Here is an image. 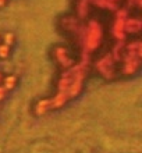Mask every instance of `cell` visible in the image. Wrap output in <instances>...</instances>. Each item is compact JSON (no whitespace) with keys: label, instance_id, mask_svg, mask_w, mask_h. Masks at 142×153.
I'll list each match as a JSON object with an SVG mask.
<instances>
[{"label":"cell","instance_id":"6da1fadb","mask_svg":"<svg viewBox=\"0 0 142 153\" xmlns=\"http://www.w3.org/2000/svg\"><path fill=\"white\" fill-rule=\"evenodd\" d=\"M80 39L85 53H94L102 43L103 27L97 20H89L84 27L80 28Z\"/></svg>","mask_w":142,"mask_h":153},{"label":"cell","instance_id":"7a4b0ae2","mask_svg":"<svg viewBox=\"0 0 142 153\" xmlns=\"http://www.w3.org/2000/svg\"><path fill=\"white\" fill-rule=\"evenodd\" d=\"M95 67L96 70L99 71L102 76H105V78H113L116 74H117V70H116V61L112 57V54L109 53H106L103 54L102 57H99V60H96L95 63Z\"/></svg>","mask_w":142,"mask_h":153},{"label":"cell","instance_id":"3957f363","mask_svg":"<svg viewBox=\"0 0 142 153\" xmlns=\"http://www.w3.org/2000/svg\"><path fill=\"white\" fill-rule=\"evenodd\" d=\"M53 57H54L56 63L60 65L61 68L68 70L74 65V60L70 57L68 50L64 46H56V48L53 49Z\"/></svg>","mask_w":142,"mask_h":153},{"label":"cell","instance_id":"277c9868","mask_svg":"<svg viewBox=\"0 0 142 153\" xmlns=\"http://www.w3.org/2000/svg\"><path fill=\"white\" fill-rule=\"evenodd\" d=\"M121 74L123 75H132L139 70L141 65V59L134 56H130L124 52V56L121 59Z\"/></svg>","mask_w":142,"mask_h":153},{"label":"cell","instance_id":"5b68a950","mask_svg":"<svg viewBox=\"0 0 142 153\" xmlns=\"http://www.w3.org/2000/svg\"><path fill=\"white\" fill-rule=\"evenodd\" d=\"M124 28L127 35H137L142 29V22L138 17H128L124 22Z\"/></svg>","mask_w":142,"mask_h":153},{"label":"cell","instance_id":"8992f818","mask_svg":"<svg viewBox=\"0 0 142 153\" xmlns=\"http://www.w3.org/2000/svg\"><path fill=\"white\" fill-rule=\"evenodd\" d=\"M124 22L126 20H120L116 18L112 25V35L116 40H126L127 33H126V28H124Z\"/></svg>","mask_w":142,"mask_h":153},{"label":"cell","instance_id":"52a82bcc","mask_svg":"<svg viewBox=\"0 0 142 153\" xmlns=\"http://www.w3.org/2000/svg\"><path fill=\"white\" fill-rule=\"evenodd\" d=\"M68 96H67V92L64 91H57V93L50 99V107L52 109H61L63 106L68 102Z\"/></svg>","mask_w":142,"mask_h":153},{"label":"cell","instance_id":"ba28073f","mask_svg":"<svg viewBox=\"0 0 142 153\" xmlns=\"http://www.w3.org/2000/svg\"><path fill=\"white\" fill-rule=\"evenodd\" d=\"M89 4H94L99 8H107L116 11L118 8V0H88Z\"/></svg>","mask_w":142,"mask_h":153},{"label":"cell","instance_id":"9c48e42d","mask_svg":"<svg viewBox=\"0 0 142 153\" xmlns=\"http://www.w3.org/2000/svg\"><path fill=\"white\" fill-rule=\"evenodd\" d=\"M89 6L88 0H77V18H86L89 14Z\"/></svg>","mask_w":142,"mask_h":153},{"label":"cell","instance_id":"30bf717a","mask_svg":"<svg viewBox=\"0 0 142 153\" xmlns=\"http://www.w3.org/2000/svg\"><path fill=\"white\" fill-rule=\"evenodd\" d=\"M50 109H52V107H50V99H48V97L38 100V103L35 105V107H33L36 116H43V114L48 113Z\"/></svg>","mask_w":142,"mask_h":153},{"label":"cell","instance_id":"8fae6325","mask_svg":"<svg viewBox=\"0 0 142 153\" xmlns=\"http://www.w3.org/2000/svg\"><path fill=\"white\" fill-rule=\"evenodd\" d=\"M1 85H3V88L6 89L7 92H10V91H13V89L16 88V85H17V76L13 75V74H8V75L3 76Z\"/></svg>","mask_w":142,"mask_h":153},{"label":"cell","instance_id":"7c38bea8","mask_svg":"<svg viewBox=\"0 0 142 153\" xmlns=\"http://www.w3.org/2000/svg\"><path fill=\"white\" fill-rule=\"evenodd\" d=\"M14 42H16V35L13 32H4L1 35V43L7 45V46L11 48L13 45H14Z\"/></svg>","mask_w":142,"mask_h":153},{"label":"cell","instance_id":"4fadbf2b","mask_svg":"<svg viewBox=\"0 0 142 153\" xmlns=\"http://www.w3.org/2000/svg\"><path fill=\"white\" fill-rule=\"evenodd\" d=\"M114 13H116V18H120V20H127L130 17V11L127 7H118Z\"/></svg>","mask_w":142,"mask_h":153},{"label":"cell","instance_id":"5bb4252c","mask_svg":"<svg viewBox=\"0 0 142 153\" xmlns=\"http://www.w3.org/2000/svg\"><path fill=\"white\" fill-rule=\"evenodd\" d=\"M10 52H11V48L7 46L4 43H0V59H7L10 56Z\"/></svg>","mask_w":142,"mask_h":153},{"label":"cell","instance_id":"9a60e30c","mask_svg":"<svg viewBox=\"0 0 142 153\" xmlns=\"http://www.w3.org/2000/svg\"><path fill=\"white\" fill-rule=\"evenodd\" d=\"M6 96H7V91L3 88V85H0V102L3 100Z\"/></svg>","mask_w":142,"mask_h":153},{"label":"cell","instance_id":"2e32d148","mask_svg":"<svg viewBox=\"0 0 142 153\" xmlns=\"http://www.w3.org/2000/svg\"><path fill=\"white\" fill-rule=\"evenodd\" d=\"M128 1H130V4H134L137 7H139V4H141V0H128Z\"/></svg>","mask_w":142,"mask_h":153},{"label":"cell","instance_id":"e0dca14e","mask_svg":"<svg viewBox=\"0 0 142 153\" xmlns=\"http://www.w3.org/2000/svg\"><path fill=\"white\" fill-rule=\"evenodd\" d=\"M6 3H7V0H0V8L4 7V6H6Z\"/></svg>","mask_w":142,"mask_h":153},{"label":"cell","instance_id":"ac0fdd59","mask_svg":"<svg viewBox=\"0 0 142 153\" xmlns=\"http://www.w3.org/2000/svg\"><path fill=\"white\" fill-rule=\"evenodd\" d=\"M3 73H1V71H0V85H1V81H3Z\"/></svg>","mask_w":142,"mask_h":153},{"label":"cell","instance_id":"d6986e66","mask_svg":"<svg viewBox=\"0 0 142 153\" xmlns=\"http://www.w3.org/2000/svg\"><path fill=\"white\" fill-rule=\"evenodd\" d=\"M0 43H1V33H0Z\"/></svg>","mask_w":142,"mask_h":153}]
</instances>
